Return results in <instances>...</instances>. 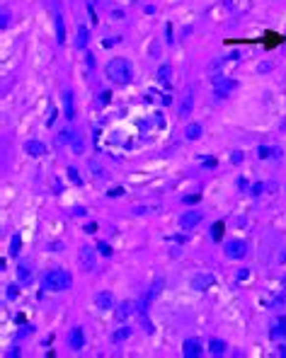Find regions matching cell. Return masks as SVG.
Listing matches in <instances>:
<instances>
[{"mask_svg": "<svg viewBox=\"0 0 286 358\" xmlns=\"http://www.w3.org/2000/svg\"><path fill=\"white\" fill-rule=\"evenodd\" d=\"M260 158L264 160V158H274V155H272V150H269V148H264V145H262V148H260Z\"/></svg>", "mask_w": 286, "mask_h": 358, "instance_id": "obj_26", "label": "cell"}, {"mask_svg": "<svg viewBox=\"0 0 286 358\" xmlns=\"http://www.w3.org/2000/svg\"><path fill=\"white\" fill-rule=\"evenodd\" d=\"M192 107H194V90H184L182 95V102H180V117H189L192 114Z\"/></svg>", "mask_w": 286, "mask_h": 358, "instance_id": "obj_6", "label": "cell"}, {"mask_svg": "<svg viewBox=\"0 0 286 358\" xmlns=\"http://www.w3.org/2000/svg\"><path fill=\"white\" fill-rule=\"evenodd\" d=\"M286 334V317L284 315H279V317L272 322V336H282Z\"/></svg>", "mask_w": 286, "mask_h": 358, "instance_id": "obj_15", "label": "cell"}, {"mask_svg": "<svg viewBox=\"0 0 286 358\" xmlns=\"http://www.w3.org/2000/svg\"><path fill=\"white\" fill-rule=\"evenodd\" d=\"M25 150H27V155H32V158L46 155V145H44L41 141H27V143H25Z\"/></svg>", "mask_w": 286, "mask_h": 358, "instance_id": "obj_10", "label": "cell"}, {"mask_svg": "<svg viewBox=\"0 0 286 358\" xmlns=\"http://www.w3.org/2000/svg\"><path fill=\"white\" fill-rule=\"evenodd\" d=\"M247 276H250V274H247V269H243V271H240V274H238V279H240V281H245Z\"/></svg>", "mask_w": 286, "mask_h": 358, "instance_id": "obj_29", "label": "cell"}, {"mask_svg": "<svg viewBox=\"0 0 286 358\" xmlns=\"http://www.w3.org/2000/svg\"><path fill=\"white\" fill-rule=\"evenodd\" d=\"M0 27H2V29L10 27V12H7V10H2V15H0Z\"/></svg>", "mask_w": 286, "mask_h": 358, "instance_id": "obj_24", "label": "cell"}, {"mask_svg": "<svg viewBox=\"0 0 286 358\" xmlns=\"http://www.w3.org/2000/svg\"><path fill=\"white\" fill-rule=\"evenodd\" d=\"M7 298H17V286H7Z\"/></svg>", "mask_w": 286, "mask_h": 358, "instance_id": "obj_27", "label": "cell"}, {"mask_svg": "<svg viewBox=\"0 0 286 358\" xmlns=\"http://www.w3.org/2000/svg\"><path fill=\"white\" fill-rule=\"evenodd\" d=\"M133 310H136V303H122L119 305V310H117V319H126L129 315H133Z\"/></svg>", "mask_w": 286, "mask_h": 358, "instance_id": "obj_17", "label": "cell"}, {"mask_svg": "<svg viewBox=\"0 0 286 358\" xmlns=\"http://www.w3.org/2000/svg\"><path fill=\"white\" fill-rule=\"evenodd\" d=\"M184 136H187L189 141H199V138H202V126H199V123H189V126L184 128Z\"/></svg>", "mask_w": 286, "mask_h": 358, "instance_id": "obj_19", "label": "cell"}, {"mask_svg": "<svg viewBox=\"0 0 286 358\" xmlns=\"http://www.w3.org/2000/svg\"><path fill=\"white\" fill-rule=\"evenodd\" d=\"M211 286H213V276H211V274H197V276H194V279H192V288H194V290H199V293H204L206 288H211Z\"/></svg>", "mask_w": 286, "mask_h": 358, "instance_id": "obj_8", "label": "cell"}, {"mask_svg": "<svg viewBox=\"0 0 286 358\" xmlns=\"http://www.w3.org/2000/svg\"><path fill=\"white\" fill-rule=\"evenodd\" d=\"M71 274L68 271H63V269H53V271H49L44 281H41V288L44 290H49V293H61V290H66V288H71Z\"/></svg>", "mask_w": 286, "mask_h": 358, "instance_id": "obj_1", "label": "cell"}, {"mask_svg": "<svg viewBox=\"0 0 286 358\" xmlns=\"http://www.w3.org/2000/svg\"><path fill=\"white\" fill-rule=\"evenodd\" d=\"M56 41H58V44H63V41H66V24H63L61 12H56Z\"/></svg>", "mask_w": 286, "mask_h": 358, "instance_id": "obj_16", "label": "cell"}, {"mask_svg": "<svg viewBox=\"0 0 286 358\" xmlns=\"http://www.w3.org/2000/svg\"><path fill=\"white\" fill-rule=\"evenodd\" d=\"M17 276H20L22 283H27V281H29V269H27V266H20V269H17Z\"/></svg>", "mask_w": 286, "mask_h": 358, "instance_id": "obj_23", "label": "cell"}, {"mask_svg": "<svg viewBox=\"0 0 286 358\" xmlns=\"http://www.w3.org/2000/svg\"><path fill=\"white\" fill-rule=\"evenodd\" d=\"M213 87H216V97H228V92L235 87V82L218 75V78H213Z\"/></svg>", "mask_w": 286, "mask_h": 358, "instance_id": "obj_7", "label": "cell"}, {"mask_svg": "<svg viewBox=\"0 0 286 358\" xmlns=\"http://www.w3.org/2000/svg\"><path fill=\"white\" fill-rule=\"evenodd\" d=\"M226 349H228V346H226L223 339H211V341H208V351H211L213 356H223Z\"/></svg>", "mask_w": 286, "mask_h": 358, "instance_id": "obj_14", "label": "cell"}, {"mask_svg": "<svg viewBox=\"0 0 286 358\" xmlns=\"http://www.w3.org/2000/svg\"><path fill=\"white\" fill-rule=\"evenodd\" d=\"M82 344H85V336H82V329L80 327H76L73 332H71V349L73 351H80Z\"/></svg>", "mask_w": 286, "mask_h": 358, "instance_id": "obj_12", "label": "cell"}, {"mask_svg": "<svg viewBox=\"0 0 286 358\" xmlns=\"http://www.w3.org/2000/svg\"><path fill=\"white\" fill-rule=\"evenodd\" d=\"M158 80H160V82H167V80H170V66H160V68H158Z\"/></svg>", "mask_w": 286, "mask_h": 358, "instance_id": "obj_21", "label": "cell"}, {"mask_svg": "<svg viewBox=\"0 0 286 358\" xmlns=\"http://www.w3.org/2000/svg\"><path fill=\"white\" fill-rule=\"evenodd\" d=\"M199 220H202V213L189 211V213H184V215L180 218V225H182V228H187V230H192L194 225H199Z\"/></svg>", "mask_w": 286, "mask_h": 358, "instance_id": "obj_11", "label": "cell"}, {"mask_svg": "<svg viewBox=\"0 0 286 358\" xmlns=\"http://www.w3.org/2000/svg\"><path fill=\"white\" fill-rule=\"evenodd\" d=\"M87 37H90L87 27L80 24V27H78V34H76V46H78V48H85V46H87Z\"/></svg>", "mask_w": 286, "mask_h": 358, "instance_id": "obj_18", "label": "cell"}, {"mask_svg": "<svg viewBox=\"0 0 286 358\" xmlns=\"http://www.w3.org/2000/svg\"><path fill=\"white\" fill-rule=\"evenodd\" d=\"M282 290H284V295H286V274H284V279H282Z\"/></svg>", "mask_w": 286, "mask_h": 358, "instance_id": "obj_30", "label": "cell"}, {"mask_svg": "<svg viewBox=\"0 0 286 358\" xmlns=\"http://www.w3.org/2000/svg\"><path fill=\"white\" fill-rule=\"evenodd\" d=\"M245 254H247V244L243 239H231L226 244V257L228 259H243Z\"/></svg>", "mask_w": 286, "mask_h": 358, "instance_id": "obj_3", "label": "cell"}, {"mask_svg": "<svg viewBox=\"0 0 286 358\" xmlns=\"http://www.w3.org/2000/svg\"><path fill=\"white\" fill-rule=\"evenodd\" d=\"M10 254H20V235H12V242H10Z\"/></svg>", "mask_w": 286, "mask_h": 358, "instance_id": "obj_22", "label": "cell"}, {"mask_svg": "<svg viewBox=\"0 0 286 358\" xmlns=\"http://www.w3.org/2000/svg\"><path fill=\"white\" fill-rule=\"evenodd\" d=\"M129 336H131V329H129V327H122V329H117V332L112 334V341H114V344H122V341H126Z\"/></svg>", "mask_w": 286, "mask_h": 358, "instance_id": "obj_20", "label": "cell"}, {"mask_svg": "<svg viewBox=\"0 0 286 358\" xmlns=\"http://www.w3.org/2000/svg\"><path fill=\"white\" fill-rule=\"evenodd\" d=\"M107 78L114 80L117 85H126L131 80V66L126 58H114L107 63Z\"/></svg>", "mask_w": 286, "mask_h": 358, "instance_id": "obj_2", "label": "cell"}, {"mask_svg": "<svg viewBox=\"0 0 286 358\" xmlns=\"http://www.w3.org/2000/svg\"><path fill=\"white\" fill-rule=\"evenodd\" d=\"M100 249H102V254H107V257H109V254H112V249H109V247H107V244H104V242H102V244H100Z\"/></svg>", "mask_w": 286, "mask_h": 358, "instance_id": "obj_28", "label": "cell"}, {"mask_svg": "<svg viewBox=\"0 0 286 358\" xmlns=\"http://www.w3.org/2000/svg\"><path fill=\"white\" fill-rule=\"evenodd\" d=\"M78 257H80V264H82L85 271H95V266H97V257H95V252H92L90 247H80Z\"/></svg>", "mask_w": 286, "mask_h": 358, "instance_id": "obj_5", "label": "cell"}, {"mask_svg": "<svg viewBox=\"0 0 286 358\" xmlns=\"http://www.w3.org/2000/svg\"><path fill=\"white\" fill-rule=\"evenodd\" d=\"M63 109H66V119H73L76 107H73V92L71 90H63Z\"/></svg>", "mask_w": 286, "mask_h": 358, "instance_id": "obj_13", "label": "cell"}, {"mask_svg": "<svg viewBox=\"0 0 286 358\" xmlns=\"http://www.w3.org/2000/svg\"><path fill=\"white\" fill-rule=\"evenodd\" d=\"M68 174H71V179H73L76 184H82V179L78 177V169H73V167H71V169H68Z\"/></svg>", "mask_w": 286, "mask_h": 358, "instance_id": "obj_25", "label": "cell"}, {"mask_svg": "<svg viewBox=\"0 0 286 358\" xmlns=\"http://www.w3.org/2000/svg\"><path fill=\"white\" fill-rule=\"evenodd\" d=\"M182 354L187 358H197L204 354V344L199 341V339H187L184 344H182Z\"/></svg>", "mask_w": 286, "mask_h": 358, "instance_id": "obj_4", "label": "cell"}, {"mask_svg": "<svg viewBox=\"0 0 286 358\" xmlns=\"http://www.w3.org/2000/svg\"><path fill=\"white\" fill-rule=\"evenodd\" d=\"M95 305H97L100 310H109V308L114 305V295H112L109 290H100V293L95 295Z\"/></svg>", "mask_w": 286, "mask_h": 358, "instance_id": "obj_9", "label": "cell"}]
</instances>
